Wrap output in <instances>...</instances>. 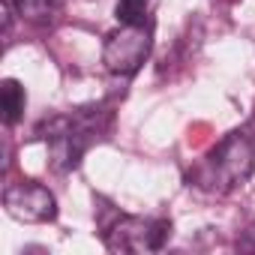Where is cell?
<instances>
[{
    "label": "cell",
    "instance_id": "1",
    "mask_svg": "<svg viewBox=\"0 0 255 255\" xmlns=\"http://www.w3.org/2000/svg\"><path fill=\"white\" fill-rule=\"evenodd\" d=\"M99 111L102 108H81L72 117H51L39 126V135L48 141V156L54 171H72L90 141L99 132Z\"/></svg>",
    "mask_w": 255,
    "mask_h": 255
},
{
    "label": "cell",
    "instance_id": "2",
    "mask_svg": "<svg viewBox=\"0 0 255 255\" xmlns=\"http://www.w3.org/2000/svg\"><path fill=\"white\" fill-rule=\"evenodd\" d=\"M255 171V147L243 132L225 135L216 150L207 156V162L195 171V180L207 189L228 192L240 183H246Z\"/></svg>",
    "mask_w": 255,
    "mask_h": 255
},
{
    "label": "cell",
    "instance_id": "3",
    "mask_svg": "<svg viewBox=\"0 0 255 255\" xmlns=\"http://www.w3.org/2000/svg\"><path fill=\"white\" fill-rule=\"evenodd\" d=\"M150 48H153L150 24H120L114 33L105 36L102 66L111 75H135L141 63L150 57Z\"/></svg>",
    "mask_w": 255,
    "mask_h": 255
},
{
    "label": "cell",
    "instance_id": "4",
    "mask_svg": "<svg viewBox=\"0 0 255 255\" xmlns=\"http://www.w3.org/2000/svg\"><path fill=\"white\" fill-rule=\"evenodd\" d=\"M171 237L168 219L117 216L105 231V246L111 252H159Z\"/></svg>",
    "mask_w": 255,
    "mask_h": 255
},
{
    "label": "cell",
    "instance_id": "5",
    "mask_svg": "<svg viewBox=\"0 0 255 255\" xmlns=\"http://www.w3.org/2000/svg\"><path fill=\"white\" fill-rule=\"evenodd\" d=\"M3 207L12 219L27 225H42L57 216V198L48 186L36 180H18L3 189Z\"/></svg>",
    "mask_w": 255,
    "mask_h": 255
},
{
    "label": "cell",
    "instance_id": "6",
    "mask_svg": "<svg viewBox=\"0 0 255 255\" xmlns=\"http://www.w3.org/2000/svg\"><path fill=\"white\" fill-rule=\"evenodd\" d=\"M24 105H27V93H24V84L18 78H3L0 81V111H3L6 126H15L21 120Z\"/></svg>",
    "mask_w": 255,
    "mask_h": 255
},
{
    "label": "cell",
    "instance_id": "7",
    "mask_svg": "<svg viewBox=\"0 0 255 255\" xmlns=\"http://www.w3.org/2000/svg\"><path fill=\"white\" fill-rule=\"evenodd\" d=\"M159 0H117L114 15L120 24H150Z\"/></svg>",
    "mask_w": 255,
    "mask_h": 255
},
{
    "label": "cell",
    "instance_id": "8",
    "mask_svg": "<svg viewBox=\"0 0 255 255\" xmlns=\"http://www.w3.org/2000/svg\"><path fill=\"white\" fill-rule=\"evenodd\" d=\"M12 6L27 21H51L60 9V0H12Z\"/></svg>",
    "mask_w": 255,
    "mask_h": 255
}]
</instances>
